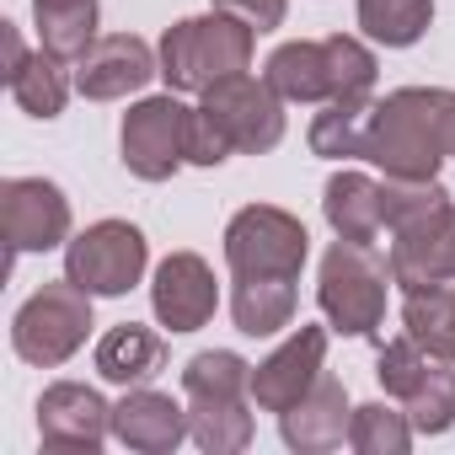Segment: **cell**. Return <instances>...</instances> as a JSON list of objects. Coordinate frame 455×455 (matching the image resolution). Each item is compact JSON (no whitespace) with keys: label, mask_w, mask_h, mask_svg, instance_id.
Listing matches in <instances>:
<instances>
[{"label":"cell","mask_w":455,"mask_h":455,"mask_svg":"<svg viewBox=\"0 0 455 455\" xmlns=\"http://www.w3.org/2000/svg\"><path fill=\"white\" fill-rule=\"evenodd\" d=\"M455 156V92L402 86L364 113L359 161H375L386 177H439Z\"/></svg>","instance_id":"1"},{"label":"cell","mask_w":455,"mask_h":455,"mask_svg":"<svg viewBox=\"0 0 455 455\" xmlns=\"http://www.w3.org/2000/svg\"><path fill=\"white\" fill-rule=\"evenodd\" d=\"M284 140V97L268 81L225 76L204 92L193 108V134H188V161L193 166H220L225 156H263Z\"/></svg>","instance_id":"2"},{"label":"cell","mask_w":455,"mask_h":455,"mask_svg":"<svg viewBox=\"0 0 455 455\" xmlns=\"http://www.w3.org/2000/svg\"><path fill=\"white\" fill-rule=\"evenodd\" d=\"M263 81L284 102H338V97H364L375 86V54L359 38H300L279 44L263 65Z\"/></svg>","instance_id":"3"},{"label":"cell","mask_w":455,"mask_h":455,"mask_svg":"<svg viewBox=\"0 0 455 455\" xmlns=\"http://www.w3.org/2000/svg\"><path fill=\"white\" fill-rule=\"evenodd\" d=\"M258 28L231 17V12H209V17H182L161 38V76L172 92H209L225 76H242L252 65Z\"/></svg>","instance_id":"4"},{"label":"cell","mask_w":455,"mask_h":455,"mask_svg":"<svg viewBox=\"0 0 455 455\" xmlns=\"http://www.w3.org/2000/svg\"><path fill=\"white\" fill-rule=\"evenodd\" d=\"M386 279H391V263H380L375 247L338 236L322 258L316 306L343 338H370L386 322Z\"/></svg>","instance_id":"5"},{"label":"cell","mask_w":455,"mask_h":455,"mask_svg":"<svg viewBox=\"0 0 455 455\" xmlns=\"http://www.w3.org/2000/svg\"><path fill=\"white\" fill-rule=\"evenodd\" d=\"M92 332V290H81L70 274L44 284L38 295L22 300V311L12 316V348L17 359L38 364V370H54L65 364Z\"/></svg>","instance_id":"6"},{"label":"cell","mask_w":455,"mask_h":455,"mask_svg":"<svg viewBox=\"0 0 455 455\" xmlns=\"http://www.w3.org/2000/svg\"><path fill=\"white\" fill-rule=\"evenodd\" d=\"M306 252H311V236L290 209L247 204L225 225V268H231V279H300Z\"/></svg>","instance_id":"7"},{"label":"cell","mask_w":455,"mask_h":455,"mask_svg":"<svg viewBox=\"0 0 455 455\" xmlns=\"http://www.w3.org/2000/svg\"><path fill=\"white\" fill-rule=\"evenodd\" d=\"M150 263L145 231L129 220H97L76 242H65V274L92 295H129Z\"/></svg>","instance_id":"8"},{"label":"cell","mask_w":455,"mask_h":455,"mask_svg":"<svg viewBox=\"0 0 455 455\" xmlns=\"http://www.w3.org/2000/svg\"><path fill=\"white\" fill-rule=\"evenodd\" d=\"M188 134H193V108H182L177 97H145L124 113L118 129L124 166L140 182H166L188 161Z\"/></svg>","instance_id":"9"},{"label":"cell","mask_w":455,"mask_h":455,"mask_svg":"<svg viewBox=\"0 0 455 455\" xmlns=\"http://www.w3.org/2000/svg\"><path fill=\"white\" fill-rule=\"evenodd\" d=\"M0 225H6L12 263L22 252H49L70 236V198L49 177H6L0 182Z\"/></svg>","instance_id":"10"},{"label":"cell","mask_w":455,"mask_h":455,"mask_svg":"<svg viewBox=\"0 0 455 455\" xmlns=\"http://www.w3.org/2000/svg\"><path fill=\"white\" fill-rule=\"evenodd\" d=\"M391 279L402 290L418 284H450L455 279V204H434L428 214L391 231Z\"/></svg>","instance_id":"11"},{"label":"cell","mask_w":455,"mask_h":455,"mask_svg":"<svg viewBox=\"0 0 455 455\" xmlns=\"http://www.w3.org/2000/svg\"><path fill=\"white\" fill-rule=\"evenodd\" d=\"M113 434V407L102 402V391L81 386V380H54L38 396V439L49 450H102V439Z\"/></svg>","instance_id":"12"},{"label":"cell","mask_w":455,"mask_h":455,"mask_svg":"<svg viewBox=\"0 0 455 455\" xmlns=\"http://www.w3.org/2000/svg\"><path fill=\"white\" fill-rule=\"evenodd\" d=\"M322 364H327V332L322 327H295V338L279 343L252 370V402L263 412H290L322 380Z\"/></svg>","instance_id":"13"},{"label":"cell","mask_w":455,"mask_h":455,"mask_svg":"<svg viewBox=\"0 0 455 455\" xmlns=\"http://www.w3.org/2000/svg\"><path fill=\"white\" fill-rule=\"evenodd\" d=\"M150 306H156V322H161L166 332H198V327L214 316V306H220L214 268H209L198 252H172V258L156 268Z\"/></svg>","instance_id":"14"},{"label":"cell","mask_w":455,"mask_h":455,"mask_svg":"<svg viewBox=\"0 0 455 455\" xmlns=\"http://www.w3.org/2000/svg\"><path fill=\"white\" fill-rule=\"evenodd\" d=\"M150 76H161L150 44L134 33H113V38H97L86 49V60L76 65V92L86 102H118V97L150 86Z\"/></svg>","instance_id":"15"},{"label":"cell","mask_w":455,"mask_h":455,"mask_svg":"<svg viewBox=\"0 0 455 455\" xmlns=\"http://www.w3.org/2000/svg\"><path fill=\"white\" fill-rule=\"evenodd\" d=\"M113 434H118L129 450L166 455V450H177L182 439H193V423H188V407H177L172 396H161V391H150V386H129L124 402L113 407Z\"/></svg>","instance_id":"16"},{"label":"cell","mask_w":455,"mask_h":455,"mask_svg":"<svg viewBox=\"0 0 455 455\" xmlns=\"http://www.w3.org/2000/svg\"><path fill=\"white\" fill-rule=\"evenodd\" d=\"M348 423H354V407H348V391L343 380H332L322 370V380L290 407L279 412V428H284V444L300 450V455H316V450H332L348 439Z\"/></svg>","instance_id":"17"},{"label":"cell","mask_w":455,"mask_h":455,"mask_svg":"<svg viewBox=\"0 0 455 455\" xmlns=\"http://www.w3.org/2000/svg\"><path fill=\"white\" fill-rule=\"evenodd\" d=\"M322 214L343 242H364L375 247V236L386 231V214H380V182L364 172H338L322 188Z\"/></svg>","instance_id":"18"},{"label":"cell","mask_w":455,"mask_h":455,"mask_svg":"<svg viewBox=\"0 0 455 455\" xmlns=\"http://www.w3.org/2000/svg\"><path fill=\"white\" fill-rule=\"evenodd\" d=\"M97 375L102 380H113V386H145L150 375H161L166 370V343L150 332V327H140V322H118L113 332H102L97 338Z\"/></svg>","instance_id":"19"},{"label":"cell","mask_w":455,"mask_h":455,"mask_svg":"<svg viewBox=\"0 0 455 455\" xmlns=\"http://www.w3.org/2000/svg\"><path fill=\"white\" fill-rule=\"evenodd\" d=\"M402 327H407V338L423 354L455 364V284H418V290H407Z\"/></svg>","instance_id":"20"},{"label":"cell","mask_w":455,"mask_h":455,"mask_svg":"<svg viewBox=\"0 0 455 455\" xmlns=\"http://www.w3.org/2000/svg\"><path fill=\"white\" fill-rule=\"evenodd\" d=\"M231 316H236V332L247 338L284 332L295 322V279H236Z\"/></svg>","instance_id":"21"},{"label":"cell","mask_w":455,"mask_h":455,"mask_svg":"<svg viewBox=\"0 0 455 455\" xmlns=\"http://www.w3.org/2000/svg\"><path fill=\"white\" fill-rule=\"evenodd\" d=\"M33 17L44 33V49L65 65H81L97 44V0H33Z\"/></svg>","instance_id":"22"},{"label":"cell","mask_w":455,"mask_h":455,"mask_svg":"<svg viewBox=\"0 0 455 455\" xmlns=\"http://www.w3.org/2000/svg\"><path fill=\"white\" fill-rule=\"evenodd\" d=\"M188 402H247L252 396V364L231 348H204L182 364Z\"/></svg>","instance_id":"23"},{"label":"cell","mask_w":455,"mask_h":455,"mask_svg":"<svg viewBox=\"0 0 455 455\" xmlns=\"http://www.w3.org/2000/svg\"><path fill=\"white\" fill-rule=\"evenodd\" d=\"M434 22V0H359V28L386 49H412Z\"/></svg>","instance_id":"24"},{"label":"cell","mask_w":455,"mask_h":455,"mask_svg":"<svg viewBox=\"0 0 455 455\" xmlns=\"http://www.w3.org/2000/svg\"><path fill=\"white\" fill-rule=\"evenodd\" d=\"M193 444L209 455H236L252 444V412L247 402H188Z\"/></svg>","instance_id":"25"},{"label":"cell","mask_w":455,"mask_h":455,"mask_svg":"<svg viewBox=\"0 0 455 455\" xmlns=\"http://www.w3.org/2000/svg\"><path fill=\"white\" fill-rule=\"evenodd\" d=\"M12 97H17V108L28 113V118H60L65 113V97H70V81H65V60H54L49 49L44 54H33L12 81Z\"/></svg>","instance_id":"26"},{"label":"cell","mask_w":455,"mask_h":455,"mask_svg":"<svg viewBox=\"0 0 455 455\" xmlns=\"http://www.w3.org/2000/svg\"><path fill=\"white\" fill-rule=\"evenodd\" d=\"M412 418L407 407H391V402H364L354 407V423H348V444L359 455H402L412 444Z\"/></svg>","instance_id":"27"},{"label":"cell","mask_w":455,"mask_h":455,"mask_svg":"<svg viewBox=\"0 0 455 455\" xmlns=\"http://www.w3.org/2000/svg\"><path fill=\"white\" fill-rule=\"evenodd\" d=\"M407 418L418 434H444L455 428V370H444V359H428V370L418 375V386L402 396Z\"/></svg>","instance_id":"28"},{"label":"cell","mask_w":455,"mask_h":455,"mask_svg":"<svg viewBox=\"0 0 455 455\" xmlns=\"http://www.w3.org/2000/svg\"><path fill=\"white\" fill-rule=\"evenodd\" d=\"M364 113H370V92L364 97H338L311 118V150L327 161L359 156V134H364Z\"/></svg>","instance_id":"29"},{"label":"cell","mask_w":455,"mask_h":455,"mask_svg":"<svg viewBox=\"0 0 455 455\" xmlns=\"http://www.w3.org/2000/svg\"><path fill=\"white\" fill-rule=\"evenodd\" d=\"M214 12H231V17L252 22L258 33H274L290 17V0H214Z\"/></svg>","instance_id":"30"},{"label":"cell","mask_w":455,"mask_h":455,"mask_svg":"<svg viewBox=\"0 0 455 455\" xmlns=\"http://www.w3.org/2000/svg\"><path fill=\"white\" fill-rule=\"evenodd\" d=\"M0 49H6V81H12V76L28 65V60H33V54L22 49V33H17L12 22H0Z\"/></svg>","instance_id":"31"}]
</instances>
